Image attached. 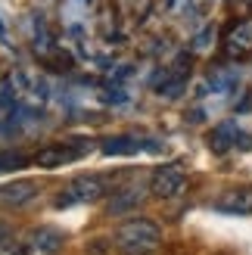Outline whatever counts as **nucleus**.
<instances>
[{"mask_svg": "<svg viewBox=\"0 0 252 255\" xmlns=\"http://www.w3.org/2000/svg\"><path fill=\"white\" fill-rule=\"evenodd\" d=\"M159 243H162L159 224L146 218H128L116 227V249L125 255H149L159 249Z\"/></svg>", "mask_w": 252, "mask_h": 255, "instance_id": "nucleus-1", "label": "nucleus"}, {"mask_svg": "<svg viewBox=\"0 0 252 255\" xmlns=\"http://www.w3.org/2000/svg\"><path fill=\"white\" fill-rule=\"evenodd\" d=\"M106 196V181L97 174H87V177H75L66 187L59 190V196L53 199L56 209H69V206H84V202H97Z\"/></svg>", "mask_w": 252, "mask_h": 255, "instance_id": "nucleus-2", "label": "nucleus"}, {"mask_svg": "<svg viewBox=\"0 0 252 255\" xmlns=\"http://www.w3.org/2000/svg\"><path fill=\"white\" fill-rule=\"evenodd\" d=\"M184 184H187L184 168L178 162H168V165H162V168L153 171V177H149V193L159 196V199H171L184 190Z\"/></svg>", "mask_w": 252, "mask_h": 255, "instance_id": "nucleus-3", "label": "nucleus"}, {"mask_svg": "<svg viewBox=\"0 0 252 255\" xmlns=\"http://www.w3.org/2000/svg\"><path fill=\"white\" fill-rule=\"evenodd\" d=\"M62 243H66V237H62V231H56V227H31L28 234H25V246H28V255H56L62 249Z\"/></svg>", "mask_w": 252, "mask_h": 255, "instance_id": "nucleus-4", "label": "nucleus"}, {"mask_svg": "<svg viewBox=\"0 0 252 255\" xmlns=\"http://www.w3.org/2000/svg\"><path fill=\"white\" fill-rule=\"evenodd\" d=\"M224 53L231 59H243V56H252V19L246 22H237L231 34L224 37Z\"/></svg>", "mask_w": 252, "mask_h": 255, "instance_id": "nucleus-5", "label": "nucleus"}, {"mask_svg": "<svg viewBox=\"0 0 252 255\" xmlns=\"http://www.w3.org/2000/svg\"><path fill=\"white\" fill-rule=\"evenodd\" d=\"M37 196V184L34 181H12V184H6V187H0V206L3 209H19V206H25V202H31Z\"/></svg>", "mask_w": 252, "mask_h": 255, "instance_id": "nucleus-6", "label": "nucleus"}, {"mask_svg": "<svg viewBox=\"0 0 252 255\" xmlns=\"http://www.w3.org/2000/svg\"><path fill=\"white\" fill-rule=\"evenodd\" d=\"M215 209H221V212H234V215H252V187L224 190V193L215 199Z\"/></svg>", "mask_w": 252, "mask_h": 255, "instance_id": "nucleus-7", "label": "nucleus"}, {"mask_svg": "<svg viewBox=\"0 0 252 255\" xmlns=\"http://www.w3.org/2000/svg\"><path fill=\"white\" fill-rule=\"evenodd\" d=\"M78 159V152H75L72 146L66 143H53V146H44L41 152L34 156V162L41 165V168H59V165H69Z\"/></svg>", "mask_w": 252, "mask_h": 255, "instance_id": "nucleus-8", "label": "nucleus"}, {"mask_svg": "<svg viewBox=\"0 0 252 255\" xmlns=\"http://www.w3.org/2000/svg\"><path fill=\"white\" fill-rule=\"evenodd\" d=\"M137 149H140V143L131 140V137H112V140L103 143L106 156H131V152H137Z\"/></svg>", "mask_w": 252, "mask_h": 255, "instance_id": "nucleus-9", "label": "nucleus"}, {"mask_svg": "<svg viewBox=\"0 0 252 255\" xmlns=\"http://www.w3.org/2000/svg\"><path fill=\"white\" fill-rule=\"evenodd\" d=\"M231 143H237V134H234L231 125H221L218 131H212V137H209V146L215 149V152H224Z\"/></svg>", "mask_w": 252, "mask_h": 255, "instance_id": "nucleus-10", "label": "nucleus"}, {"mask_svg": "<svg viewBox=\"0 0 252 255\" xmlns=\"http://www.w3.org/2000/svg\"><path fill=\"white\" fill-rule=\"evenodd\" d=\"M137 202H140V190H134V187H128V190H122V193L116 196L109 202V212H128L131 206H137Z\"/></svg>", "mask_w": 252, "mask_h": 255, "instance_id": "nucleus-11", "label": "nucleus"}, {"mask_svg": "<svg viewBox=\"0 0 252 255\" xmlns=\"http://www.w3.org/2000/svg\"><path fill=\"white\" fill-rule=\"evenodd\" d=\"M25 165H28V156H25V152H12V149H6V152H0V171L25 168Z\"/></svg>", "mask_w": 252, "mask_h": 255, "instance_id": "nucleus-12", "label": "nucleus"}, {"mask_svg": "<svg viewBox=\"0 0 252 255\" xmlns=\"http://www.w3.org/2000/svg\"><path fill=\"white\" fill-rule=\"evenodd\" d=\"M0 255H28V246H25V240H0Z\"/></svg>", "mask_w": 252, "mask_h": 255, "instance_id": "nucleus-13", "label": "nucleus"}, {"mask_svg": "<svg viewBox=\"0 0 252 255\" xmlns=\"http://www.w3.org/2000/svg\"><path fill=\"white\" fill-rule=\"evenodd\" d=\"M6 237H12V234H9V227H6V224H0V240H6Z\"/></svg>", "mask_w": 252, "mask_h": 255, "instance_id": "nucleus-14", "label": "nucleus"}]
</instances>
